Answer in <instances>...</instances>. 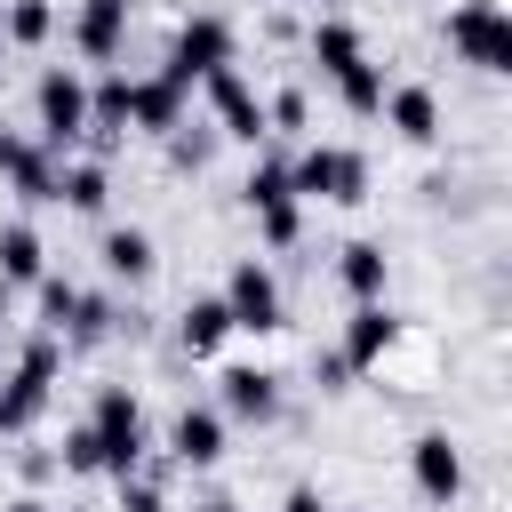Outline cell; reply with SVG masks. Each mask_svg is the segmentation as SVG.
<instances>
[{
	"label": "cell",
	"instance_id": "1",
	"mask_svg": "<svg viewBox=\"0 0 512 512\" xmlns=\"http://www.w3.org/2000/svg\"><path fill=\"white\" fill-rule=\"evenodd\" d=\"M56 368H64V336H32L24 352H16V368L0 376V440H16V432H32V416L48 408V392H56Z\"/></svg>",
	"mask_w": 512,
	"mask_h": 512
},
{
	"label": "cell",
	"instance_id": "2",
	"mask_svg": "<svg viewBox=\"0 0 512 512\" xmlns=\"http://www.w3.org/2000/svg\"><path fill=\"white\" fill-rule=\"evenodd\" d=\"M288 192L296 200H328V208H360L368 200V160L352 144H304L288 160Z\"/></svg>",
	"mask_w": 512,
	"mask_h": 512
},
{
	"label": "cell",
	"instance_id": "3",
	"mask_svg": "<svg viewBox=\"0 0 512 512\" xmlns=\"http://www.w3.org/2000/svg\"><path fill=\"white\" fill-rule=\"evenodd\" d=\"M32 120H40V144L56 160H72V144L88 136V80L72 64H48L40 88H32Z\"/></svg>",
	"mask_w": 512,
	"mask_h": 512
},
{
	"label": "cell",
	"instance_id": "4",
	"mask_svg": "<svg viewBox=\"0 0 512 512\" xmlns=\"http://www.w3.org/2000/svg\"><path fill=\"white\" fill-rule=\"evenodd\" d=\"M88 432H96V464L120 480V472H144V408L128 384H104L96 408H88Z\"/></svg>",
	"mask_w": 512,
	"mask_h": 512
},
{
	"label": "cell",
	"instance_id": "5",
	"mask_svg": "<svg viewBox=\"0 0 512 512\" xmlns=\"http://www.w3.org/2000/svg\"><path fill=\"white\" fill-rule=\"evenodd\" d=\"M448 48L472 64V72H512V16H504V0H464V8H448Z\"/></svg>",
	"mask_w": 512,
	"mask_h": 512
},
{
	"label": "cell",
	"instance_id": "6",
	"mask_svg": "<svg viewBox=\"0 0 512 512\" xmlns=\"http://www.w3.org/2000/svg\"><path fill=\"white\" fill-rule=\"evenodd\" d=\"M224 312H232V328H248V336H280V328H288V304H280V280H272L264 256H240V264H232Z\"/></svg>",
	"mask_w": 512,
	"mask_h": 512
},
{
	"label": "cell",
	"instance_id": "7",
	"mask_svg": "<svg viewBox=\"0 0 512 512\" xmlns=\"http://www.w3.org/2000/svg\"><path fill=\"white\" fill-rule=\"evenodd\" d=\"M224 64H232V24H224V16H192V24L176 32V48H168L160 72L192 88V80H208V72H224Z\"/></svg>",
	"mask_w": 512,
	"mask_h": 512
},
{
	"label": "cell",
	"instance_id": "8",
	"mask_svg": "<svg viewBox=\"0 0 512 512\" xmlns=\"http://www.w3.org/2000/svg\"><path fill=\"white\" fill-rule=\"evenodd\" d=\"M200 88H208V120H216V136H232V144L272 136V128H264V96H256V88H248L232 64H224V72H208Z\"/></svg>",
	"mask_w": 512,
	"mask_h": 512
},
{
	"label": "cell",
	"instance_id": "9",
	"mask_svg": "<svg viewBox=\"0 0 512 512\" xmlns=\"http://www.w3.org/2000/svg\"><path fill=\"white\" fill-rule=\"evenodd\" d=\"M408 480H416L424 504H456V496H464V448H456L448 432H416V448H408Z\"/></svg>",
	"mask_w": 512,
	"mask_h": 512
},
{
	"label": "cell",
	"instance_id": "10",
	"mask_svg": "<svg viewBox=\"0 0 512 512\" xmlns=\"http://www.w3.org/2000/svg\"><path fill=\"white\" fill-rule=\"evenodd\" d=\"M400 144H440V96L424 88V80H400V88H384V112H376Z\"/></svg>",
	"mask_w": 512,
	"mask_h": 512
},
{
	"label": "cell",
	"instance_id": "11",
	"mask_svg": "<svg viewBox=\"0 0 512 512\" xmlns=\"http://www.w3.org/2000/svg\"><path fill=\"white\" fill-rule=\"evenodd\" d=\"M392 344H400V320L384 312V296H376V304H352V320H344V344H336V352L352 360V376H360V368H376Z\"/></svg>",
	"mask_w": 512,
	"mask_h": 512
},
{
	"label": "cell",
	"instance_id": "12",
	"mask_svg": "<svg viewBox=\"0 0 512 512\" xmlns=\"http://www.w3.org/2000/svg\"><path fill=\"white\" fill-rule=\"evenodd\" d=\"M120 40H128V0H80V16H72V48H80L88 64H112Z\"/></svg>",
	"mask_w": 512,
	"mask_h": 512
},
{
	"label": "cell",
	"instance_id": "13",
	"mask_svg": "<svg viewBox=\"0 0 512 512\" xmlns=\"http://www.w3.org/2000/svg\"><path fill=\"white\" fill-rule=\"evenodd\" d=\"M184 80H168V72H152V80H136L128 88V128H144V136H168L176 120H184Z\"/></svg>",
	"mask_w": 512,
	"mask_h": 512
},
{
	"label": "cell",
	"instance_id": "14",
	"mask_svg": "<svg viewBox=\"0 0 512 512\" xmlns=\"http://www.w3.org/2000/svg\"><path fill=\"white\" fill-rule=\"evenodd\" d=\"M216 384H224V416H240V424H272L280 416V376L272 368H224Z\"/></svg>",
	"mask_w": 512,
	"mask_h": 512
},
{
	"label": "cell",
	"instance_id": "15",
	"mask_svg": "<svg viewBox=\"0 0 512 512\" xmlns=\"http://www.w3.org/2000/svg\"><path fill=\"white\" fill-rule=\"evenodd\" d=\"M168 448H176V464L208 472V464L224 456V408H184V416L168 424Z\"/></svg>",
	"mask_w": 512,
	"mask_h": 512
},
{
	"label": "cell",
	"instance_id": "16",
	"mask_svg": "<svg viewBox=\"0 0 512 512\" xmlns=\"http://www.w3.org/2000/svg\"><path fill=\"white\" fill-rule=\"evenodd\" d=\"M312 64H320V80H344L352 64H368V40H360V24H344V16H320V24H312Z\"/></svg>",
	"mask_w": 512,
	"mask_h": 512
},
{
	"label": "cell",
	"instance_id": "17",
	"mask_svg": "<svg viewBox=\"0 0 512 512\" xmlns=\"http://www.w3.org/2000/svg\"><path fill=\"white\" fill-rule=\"evenodd\" d=\"M104 272H112V280H128V288H144V280L160 272V248H152V232H136V224H112V232H104Z\"/></svg>",
	"mask_w": 512,
	"mask_h": 512
},
{
	"label": "cell",
	"instance_id": "18",
	"mask_svg": "<svg viewBox=\"0 0 512 512\" xmlns=\"http://www.w3.org/2000/svg\"><path fill=\"white\" fill-rule=\"evenodd\" d=\"M336 280H344V296H352V304H376V296H384V280H392V256H384L376 240H352V248L336 256Z\"/></svg>",
	"mask_w": 512,
	"mask_h": 512
},
{
	"label": "cell",
	"instance_id": "19",
	"mask_svg": "<svg viewBox=\"0 0 512 512\" xmlns=\"http://www.w3.org/2000/svg\"><path fill=\"white\" fill-rule=\"evenodd\" d=\"M224 336H232V312H224V296H192V304L176 312V344H184L192 360H208Z\"/></svg>",
	"mask_w": 512,
	"mask_h": 512
},
{
	"label": "cell",
	"instance_id": "20",
	"mask_svg": "<svg viewBox=\"0 0 512 512\" xmlns=\"http://www.w3.org/2000/svg\"><path fill=\"white\" fill-rule=\"evenodd\" d=\"M40 272H48V240L32 224H0V280L8 288H32Z\"/></svg>",
	"mask_w": 512,
	"mask_h": 512
},
{
	"label": "cell",
	"instance_id": "21",
	"mask_svg": "<svg viewBox=\"0 0 512 512\" xmlns=\"http://www.w3.org/2000/svg\"><path fill=\"white\" fill-rule=\"evenodd\" d=\"M56 200H64V208H80V216H96V208L112 200L104 160H56Z\"/></svg>",
	"mask_w": 512,
	"mask_h": 512
},
{
	"label": "cell",
	"instance_id": "22",
	"mask_svg": "<svg viewBox=\"0 0 512 512\" xmlns=\"http://www.w3.org/2000/svg\"><path fill=\"white\" fill-rule=\"evenodd\" d=\"M0 24H8V48H40V40L56 32V8H48V0H8Z\"/></svg>",
	"mask_w": 512,
	"mask_h": 512
},
{
	"label": "cell",
	"instance_id": "23",
	"mask_svg": "<svg viewBox=\"0 0 512 512\" xmlns=\"http://www.w3.org/2000/svg\"><path fill=\"white\" fill-rule=\"evenodd\" d=\"M336 96H344L352 120H376V112H384V72H376V64H352V72L336 80Z\"/></svg>",
	"mask_w": 512,
	"mask_h": 512
},
{
	"label": "cell",
	"instance_id": "24",
	"mask_svg": "<svg viewBox=\"0 0 512 512\" xmlns=\"http://www.w3.org/2000/svg\"><path fill=\"white\" fill-rule=\"evenodd\" d=\"M32 288H40V328H48V336H64V320H72L80 288H72V280H56V272H40Z\"/></svg>",
	"mask_w": 512,
	"mask_h": 512
},
{
	"label": "cell",
	"instance_id": "25",
	"mask_svg": "<svg viewBox=\"0 0 512 512\" xmlns=\"http://www.w3.org/2000/svg\"><path fill=\"white\" fill-rule=\"evenodd\" d=\"M240 192H248V208H272V200H296V192H288V160H256Z\"/></svg>",
	"mask_w": 512,
	"mask_h": 512
},
{
	"label": "cell",
	"instance_id": "26",
	"mask_svg": "<svg viewBox=\"0 0 512 512\" xmlns=\"http://www.w3.org/2000/svg\"><path fill=\"white\" fill-rule=\"evenodd\" d=\"M256 232H264V248H296V240H304V216H296V200H272V208H256Z\"/></svg>",
	"mask_w": 512,
	"mask_h": 512
},
{
	"label": "cell",
	"instance_id": "27",
	"mask_svg": "<svg viewBox=\"0 0 512 512\" xmlns=\"http://www.w3.org/2000/svg\"><path fill=\"white\" fill-rule=\"evenodd\" d=\"M264 128H280V136H304V128H312V104H304V88H280V96L264 104Z\"/></svg>",
	"mask_w": 512,
	"mask_h": 512
},
{
	"label": "cell",
	"instance_id": "28",
	"mask_svg": "<svg viewBox=\"0 0 512 512\" xmlns=\"http://www.w3.org/2000/svg\"><path fill=\"white\" fill-rule=\"evenodd\" d=\"M208 152H216V136H208V128H192V120H176V128H168V160H176V168H208Z\"/></svg>",
	"mask_w": 512,
	"mask_h": 512
},
{
	"label": "cell",
	"instance_id": "29",
	"mask_svg": "<svg viewBox=\"0 0 512 512\" xmlns=\"http://www.w3.org/2000/svg\"><path fill=\"white\" fill-rule=\"evenodd\" d=\"M120 512H168L160 480H152V472H120Z\"/></svg>",
	"mask_w": 512,
	"mask_h": 512
},
{
	"label": "cell",
	"instance_id": "30",
	"mask_svg": "<svg viewBox=\"0 0 512 512\" xmlns=\"http://www.w3.org/2000/svg\"><path fill=\"white\" fill-rule=\"evenodd\" d=\"M56 464H64V472H104V464H96V432H88V424H72V432H64V448H56Z\"/></svg>",
	"mask_w": 512,
	"mask_h": 512
},
{
	"label": "cell",
	"instance_id": "31",
	"mask_svg": "<svg viewBox=\"0 0 512 512\" xmlns=\"http://www.w3.org/2000/svg\"><path fill=\"white\" fill-rule=\"evenodd\" d=\"M312 384H320V392H344V384H352V360H344V352L328 344V352L312 360Z\"/></svg>",
	"mask_w": 512,
	"mask_h": 512
},
{
	"label": "cell",
	"instance_id": "32",
	"mask_svg": "<svg viewBox=\"0 0 512 512\" xmlns=\"http://www.w3.org/2000/svg\"><path fill=\"white\" fill-rule=\"evenodd\" d=\"M280 512H328V496H320V488H312V480H296V488H288V496H280Z\"/></svg>",
	"mask_w": 512,
	"mask_h": 512
},
{
	"label": "cell",
	"instance_id": "33",
	"mask_svg": "<svg viewBox=\"0 0 512 512\" xmlns=\"http://www.w3.org/2000/svg\"><path fill=\"white\" fill-rule=\"evenodd\" d=\"M8 512H56V504H40V496H16V504H8Z\"/></svg>",
	"mask_w": 512,
	"mask_h": 512
},
{
	"label": "cell",
	"instance_id": "34",
	"mask_svg": "<svg viewBox=\"0 0 512 512\" xmlns=\"http://www.w3.org/2000/svg\"><path fill=\"white\" fill-rule=\"evenodd\" d=\"M200 512H240V504H232V496H208V504H200Z\"/></svg>",
	"mask_w": 512,
	"mask_h": 512
},
{
	"label": "cell",
	"instance_id": "35",
	"mask_svg": "<svg viewBox=\"0 0 512 512\" xmlns=\"http://www.w3.org/2000/svg\"><path fill=\"white\" fill-rule=\"evenodd\" d=\"M8 304H16V288H8V280H0V320H8Z\"/></svg>",
	"mask_w": 512,
	"mask_h": 512
},
{
	"label": "cell",
	"instance_id": "36",
	"mask_svg": "<svg viewBox=\"0 0 512 512\" xmlns=\"http://www.w3.org/2000/svg\"><path fill=\"white\" fill-rule=\"evenodd\" d=\"M0 48H8V24H0Z\"/></svg>",
	"mask_w": 512,
	"mask_h": 512
},
{
	"label": "cell",
	"instance_id": "37",
	"mask_svg": "<svg viewBox=\"0 0 512 512\" xmlns=\"http://www.w3.org/2000/svg\"><path fill=\"white\" fill-rule=\"evenodd\" d=\"M0 360H8V352H0Z\"/></svg>",
	"mask_w": 512,
	"mask_h": 512
}]
</instances>
